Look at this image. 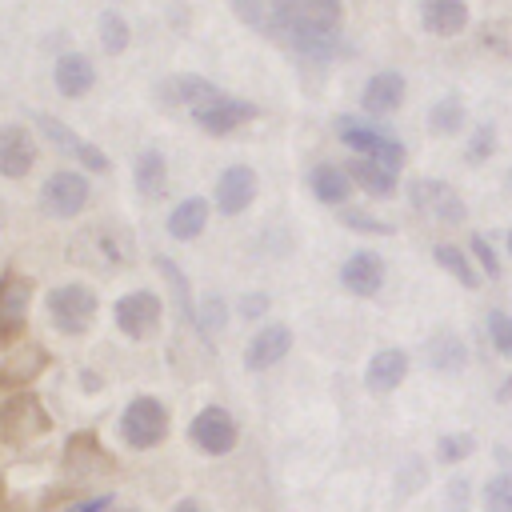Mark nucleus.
<instances>
[{"label": "nucleus", "instance_id": "4c0bfd02", "mask_svg": "<svg viewBox=\"0 0 512 512\" xmlns=\"http://www.w3.org/2000/svg\"><path fill=\"white\" fill-rule=\"evenodd\" d=\"M100 508H108V496H100V500H88V504H80L76 512H100Z\"/></svg>", "mask_w": 512, "mask_h": 512}, {"label": "nucleus", "instance_id": "2f4dec72", "mask_svg": "<svg viewBox=\"0 0 512 512\" xmlns=\"http://www.w3.org/2000/svg\"><path fill=\"white\" fill-rule=\"evenodd\" d=\"M488 336H492L496 352L512 356V316H508V312H492V316H488Z\"/></svg>", "mask_w": 512, "mask_h": 512}, {"label": "nucleus", "instance_id": "cd10ccee", "mask_svg": "<svg viewBox=\"0 0 512 512\" xmlns=\"http://www.w3.org/2000/svg\"><path fill=\"white\" fill-rule=\"evenodd\" d=\"M428 124H432L436 132H456V128L464 124V104H460L456 96L436 100V104H432V112H428Z\"/></svg>", "mask_w": 512, "mask_h": 512}, {"label": "nucleus", "instance_id": "aec40b11", "mask_svg": "<svg viewBox=\"0 0 512 512\" xmlns=\"http://www.w3.org/2000/svg\"><path fill=\"white\" fill-rule=\"evenodd\" d=\"M400 96H404V80H400L396 72H380V76H372L368 88H364V108L384 116V112H392V108L400 104Z\"/></svg>", "mask_w": 512, "mask_h": 512}, {"label": "nucleus", "instance_id": "c85d7f7f", "mask_svg": "<svg viewBox=\"0 0 512 512\" xmlns=\"http://www.w3.org/2000/svg\"><path fill=\"white\" fill-rule=\"evenodd\" d=\"M436 260H440L464 288H476V272H472V264H468V256H464L460 248H452V244H436Z\"/></svg>", "mask_w": 512, "mask_h": 512}, {"label": "nucleus", "instance_id": "f3484780", "mask_svg": "<svg viewBox=\"0 0 512 512\" xmlns=\"http://www.w3.org/2000/svg\"><path fill=\"white\" fill-rule=\"evenodd\" d=\"M420 16H424V28L436 32V36H456L468 24L464 0H424Z\"/></svg>", "mask_w": 512, "mask_h": 512}, {"label": "nucleus", "instance_id": "423d86ee", "mask_svg": "<svg viewBox=\"0 0 512 512\" xmlns=\"http://www.w3.org/2000/svg\"><path fill=\"white\" fill-rule=\"evenodd\" d=\"M48 312H52L60 332H80L96 312V296L88 288H80V284H60L48 296Z\"/></svg>", "mask_w": 512, "mask_h": 512}, {"label": "nucleus", "instance_id": "58836bf2", "mask_svg": "<svg viewBox=\"0 0 512 512\" xmlns=\"http://www.w3.org/2000/svg\"><path fill=\"white\" fill-rule=\"evenodd\" d=\"M172 512H204V508H200V504H196V500H180V504H176V508H172Z\"/></svg>", "mask_w": 512, "mask_h": 512}, {"label": "nucleus", "instance_id": "f03ea898", "mask_svg": "<svg viewBox=\"0 0 512 512\" xmlns=\"http://www.w3.org/2000/svg\"><path fill=\"white\" fill-rule=\"evenodd\" d=\"M68 252H72L76 264H88V268H100V272H116V268L132 264V236L124 228H116V224H92L80 236H72Z\"/></svg>", "mask_w": 512, "mask_h": 512}, {"label": "nucleus", "instance_id": "9d476101", "mask_svg": "<svg viewBox=\"0 0 512 512\" xmlns=\"http://www.w3.org/2000/svg\"><path fill=\"white\" fill-rule=\"evenodd\" d=\"M248 116H256V108L252 104H244V100H232V96H212V100H204V104H196L192 108V120L204 128V132H228V128H236L240 120H248Z\"/></svg>", "mask_w": 512, "mask_h": 512}, {"label": "nucleus", "instance_id": "ddd939ff", "mask_svg": "<svg viewBox=\"0 0 512 512\" xmlns=\"http://www.w3.org/2000/svg\"><path fill=\"white\" fill-rule=\"evenodd\" d=\"M36 160V144L20 124L0 128V176H24Z\"/></svg>", "mask_w": 512, "mask_h": 512}, {"label": "nucleus", "instance_id": "6e6552de", "mask_svg": "<svg viewBox=\"0 0 512 512\" xmlns=\"http://www.w3.org/2000/svg\"><path fill=\"white\" fill-rule=\"evenodd\" d=\"M156 320H160V300L152 292H128L120 304H116V324L120 332H128L132 340H144L156 332Z\"/></svg>", "mask_w": 512, "mask_h": 512}, {"label": "nucleus", "instance_id": "c9c22d12", "mask_svg": "<svg viewBox=\"0 0 512 512\" xmlns=\"http://www.w3.org/2000/svg\"><path fill=\"white\" fill-rule=\"evenodd\" d=\"M488 144H492V128H480V136H476V144H472V156L480 160V156L488 152Z\"/></svg>", "mask_w": 512, "mask_h": 512}, {"label": "nucleus", "instance_id": "412c9836", "mask_svg": "<svg viewBox=\"0 0 512 512\" xmlns=\"http://www.w3.org/2000/svg\"><path fill=\"white\" fill-rule=\"evenodd\" d=\"M204 224H208V204H204L200 196L180 200V204L172 208V216H168V232H172L176 240H192V236H200Z\"/></svg>", "mask_w": 512, "mask_h": 512}, {"label": "nucleus", "instance_id": "4468645a", "mask_svg": "<svg viewBox=\"0 0 512 512\" xmlns=\"http://www.w3.org/2000/svg\"><path fill=\"white\" fill-rule=\"evenodd\" d=\"M252 192H256V176H252V168L236 164V168H228V172L220 176V184H216V204H220V212L236 216L240 208L252 204Z\"/></svg>", "mask_w": 512, "mask_h": 512}, {"label": "nucleus", "instance_id": "5701e85b", "mask_svg": "<svg viewBox=\"0 0 512 512\" xmlns=\"http://www.w3.org/2000/svg\"><path fill=\"white\" fill-rule=\"evenodd\" d=\"M160 96L168 100V104H204V100H212V96H220L216 92V84H208V80H200V76H172L164 88H160Z\"/></svg>", "mask_w": 512, "mask_h": 512}, {"label": "nucleus", "instance_id": "2eb2a0df", "mask_svg": "<svg viewBox=\"0 0 512 512\" xmlns=\"http://www.w3.org/2000/svg\"><path fill=\"white\" fill-rule=\"evenodd\" d=\"M288 344H292V332H288L284 324H268V328H260V332H256V340L248 344L244 364H248L252 372L272 368V364H276V360L288 352Z\"/></svg>", "mask_w": 512, "mask_h": 512}, {"label": "nucleus", "instance_id": "393cba45", "mask_svg": "<svg viewBox=\"0 0 512 512\" xmlns=\"http://www.w3.org/2000/svg\"><path fill=\"white\" fill-rule=\"evenodd\" d=\"M164 180H168L164 156H160V152H140V156H136V188L156 200V196H164Z\"/></svg>", "mask_w": 512, "mask_h": 512}, {"label": "nucleus", "instance_id": "b1692460", "mask_svg": "<svg viewBox=\"0 0 512 512\" xmlns=\"http://www.w3.org/2000/svg\"><path fill=\"white\" fill-rule=\"evenodd\" d=\"M352 176H356V184L360 188H368L372 196H388L392 188H396V172H388L384 164H376V160H368V156H360V160H352V168H348Z\"/></svg>", "mask_w": 512, "mask_h": 512}, {"label": "nucleus", "instance_id": "f257e3e1", "mask_svg": "<svg viewBox=\"0 0 512 512\" xmlns=\"http://www.w3.org/2000/svg\"><path fill=\"white\" fill-rule=\"evenodd\" d=\"M272 24L308 52H328L340 24V0H272Z\"/></svg>", "mask_w": 512, "mask_h": 512}, {"label": "nucleus", "instance_id": "6ab92c4d", "mask_svg": "<svg viewBox=\"0 0 512 512\" xmlns=\"http://www.w3.org/2000/svg\"><path fill=\"white\" fill-rule=\"evenodd\" d=\"M404 372H408V356H404L400 348H384V352H376V356L368 360V384H372L376 392L396 388Z\"/></svg>", "mask_w": 512, "mask_h": 512}, {"label": "nucleus", "instance_id": "a878e982", "mask_svg": "<svg viewBox=\"0 0 512 512\" xmlns=\"http://www.w3.org/2000/svg\"><path fill=\"white\" fill-rule=\"evenodd\" d=\"M312 192L324 204H340L348 196V176L336 164H320V168H312Z\"/></svg>", "mask_w": 512, "mask_h": 512}, {"label": "nucleus", "instance_id": "0eeeda50", "mask_svg": "<svg viewBox=\"0 0 512 512\" xmlns=\"http://www.w3.org/2000/svg\"><path fill=\"white\" fill-rule=\"evenodd\" d=\"M48 428V416L40 412V404H36V396H16V400H8L4 404V412H0V432H4V440H32V436H40Z\"/></svg>", "mask_w": 512, "mask_h": 512}, {"label": "nucleus", "instance_id": "e433bc0d", "mask_svg": "<svg viewBox=\"0 0 512 512\" xmlns=\"http://www.w3.org/2000/svg\"><path fill=\"white\" fill-rule=\"evenodd\" d=\"M240 312H244V316H260V312H264V296H248V300L240 304Z\"/></svg>", "mask_w": 512, "mask_h": 512}, {"label": "nucleus", "instance_id": "39448f33", "mask_svg": "<svg viewBox=\"0 0 512 512\" xmlns=\"http://www.w3.org/2000/svg\"><path fill=\"white\" fill-rule=\"evenodd\" d=\"M340 136H344V144H352V148H356V152H364L368 160L384 164L388 172H396V168H400V160H404V148H400L396 140H388V136H384V132H376V128L356 124L352 116H344V120H340Z\"/></svg>", "mask_w": 512, "mask_h": 512}, {"label": "nucleus", "instance_id": "20e7f679", "mask_svg": "<svg viewBox=\"0 0 512 512\" xmlns=\"http://www.w3.org/2000/svg\"><path fill=\"white\" fill-rule=\"evenodd\" d=\"M408 196H412L416 212H424V216H432L440 224H460L464 220V200L444 180H412Z\"/></svg>", "mask_w": 512, "mask_h": 512}, {"label": "nucleus", "instance_id": "dca6fc26", "mask_svg": "<svg viewBox=\"0 0 512 512\" xmlns=\"http://www.w3.org/2000/svg\"><path fill=\"white\" fill-rule=\"evenodd\" d=\"M340 280H344L348 292L372 296V292L380 288V280H384V264H380V256H372V252H356V256H348V264L340 268Z\"/></svg>", "mask_w": 512, "mask_h": 512}, {"label": "nucleus", "instance_id": "79ce46f5", "mask_svg": "<svg viewBox=\"0 0 512 512\" xmlns=\"http://www.w3.org/2000/svg\"><path fill=\"white\" fill-rule=\"evenodd\" d=\"M508 188H512V172H508Z\"/></svg>", "mask_w": 512, "mask_h": 512}, {"label": "nucleus", "instance_id": "bb28decb", "mask_svg": "<svg viewBox=\"0 0 512 512\" xmlns=\"http://www.w3.org/2000/svg\"><path fill=\"white\" fill-rule=\"evenodd\" d=\"M428 364L432 368H444V372L464 368V344L452 332H436L432 344H428Z\"/></svg>", "mask_w": 512, "mask_h": 512}, {"label": "nucleus", "instance_id": "ea45409f", "mask_svg": "<svg viewBox=\"0 0 512 512\" xmlns=\"http://www.w3.org/2000/svg\"><path fill=\"white\" fill-rule=\"evenodd\" d=\"M500 400H512V380H508V388H500Z\"/></svg>", "mask_w": 512, "mask_h": 512}, {"label": "nucleus", "instance_id": "a211bd4d", "mask_svg": "<svg viewBox=\"0 0 512 512\" xmlns=\"http://www.w3.org/2000/svg\"><path fill=\"white\" fill-rule=\"evenodd\" d=\"M36 120H40V128H44V136H48V140H56V144H60V148H68L72 156H80V160H84L92 172H104V168H108L104 152H100V148H92V144H84L80 136H72V132H68L60 120H52V116H36Z\"/></svg>", "mask_w": 512, "mask_h": 512}, {"label": "nucleus", "instance_id": "c756f323", "mask_svg": "<svg viewBox=\"0 0 512 512\" xmlns=\"http://www.w3.org/2000/svg\"><path fill=\"white\" fill-rule=\"evenodd\" d=\"M484 508L488 512H512V476L500 472L496 480H488L484 488Z\"/></svg>", "mask_w": 512, "mask_h": 512}, {"label": "nucleus", "instance_id": "7ed1b4c3", "mask_svg": "<svg viewBox=\"0 0 512 512\" xmlns=\"http://www.w3.org/2000/svg\"><path fill=\"white\" fill-rule=\"evenodd\" d=\"M120 432H124V440H128L132 448H152V444H160L164 432H168L164 404L152 400V396H136V400L124 408V416H120Z\"/></svg>", "mask_w": 512, "mask_h": 512}, {"label": "nucleus", "instance_id": "72a5a7b5", "mask_svg": "<svg viewBox=\"0 0 512 512\" xmlns=\"http://www.w3.org/2000/svg\"><path fill=\"white\" fill-rule=\"evenodd\" d=\"M344 220H348V228H360V232H388V224H380V220H372V216H364V212H344Z\"/></svg>", "mask_w": 512, "mask_h": 512}, {"label": "nucleus", "instance_id": "473e14b6", "mask_svg": "<svg viewBox=\"0 0 512 512\" xmlns=\"http://www.w3.org/2000/svg\"><path fill=\"white\" fill-rule=\"evenodd\" d=\"M468 452H472V436H468V432L440 440V456H444V460H460V456H468Z\"/></svg>", "mask_w": 512, "mask_h": 512}, {"label": "nucleus", "instance_id": "f8f14e48", "mask_svg": "<svg viewBox=\"0 0 512 512\" xmlns=\"http://www.w3.org/2000/svg\"><path fill=\"white\" fill-rule=\"evenodd\" d=\"M28 300H32V284L24 276H4L0 280V340H8V336L20 332L24 312H28Z\"/></svg>", "mask_w": 512, "mask_h": 512}, {"label": "nucleus", "instance_id": "a19ab883", "mask_svg": "<svg viewBox=\"0 0 512 512\" xmlns=\"http://www.w3.org/2000/svg\"><path fill=\"white\" fill-rule=\"evenodd\" d=\"M508 252H512V232H508Z\"/></svg>", "mask_w": 512, "mask_h": 512}, {"label": "nucleus", "instance_id": "7c9ffc66", "mask_svg": "<svg viewBox=\"0 0 512 512\" xmlns=\"http://www.w3.org/2000/svg\"><path fill=\"white\" fill-rule=\"evenodd\" d=\"M100 44H104L108 52H120V48L128 44V24H124L116 12H104V16H100Z\"/></svg>", "mask_w": 512, "mask_h": 512}, {"label": "nucleus", "instance_id": "1a4fd4ad", "mask_svg": "<svg viewBox=\"0 0 512 512\" xmlns=\"http://www.w3.org/2000/svg\"><path fill=\"white\" fill-rule=\"evenodd\" d=\"M192 440H196L208 456H224V452H232V444H236V420H232L224 408H204V412L192 420Z\"/></svg>", "mask_w": 512, "mask_h": 512}, {"label": "nucleus", "instance_id": "9b49d317", "mask_svg": "<svg viewBox=\"0 0 512 512\" xmlns=\"http://www.w3.org/2000/svg\"><path fill=\"white\" fill-rule=\"evenodd\" d=\"M88 204V184L76 172H56L44 184V212L52 216H76Z\"/></svg>", "mask_w": 512, "mask_h": 512}, {"label": "nucleus", "instance_id": "37998d69", "mask_svg": "<svg viewBox=\"0 0 512 512\" xmlns=\"http://www.w3.org/2000/svg\"><path fill=\"white\" fill-rule=\"evenodd\" d=\"M124 512H132V508H124Z\"/></svg>", "mask_w": 512, "mask_h": 512}, {"label": "nucleus", "instance_id": "f704fd0d", "mask_svg": "<svg viewBox=\"0 0 512 512\" xmlns=\"http://www.w3.org/2000/svg\"><path fill=\"white\" fill-rule=\"evenodd\" d=\"M472 252L480 256V264L492 272V276H500V264H496V256H492V248L484 244V236H472Z\"/></svg>", "mask_w": 512, "mask_h": 512}, {"label": "nucleus", "instance_id": "4be33fe9", "mask_svg": "<svg viewBox=\"0 0 512 512\" xmlns=\"http://www.w3.org/2000/svg\"><path fill=\"white\" fill-rule=\"evenodd\" d=\"M92 64L84 60V56H60L56 60V88L64 92V96H84L88 88H92Z\"/></svg>", "mask_w": 512, "mask_h": 512}]
</instances>
